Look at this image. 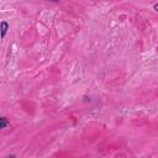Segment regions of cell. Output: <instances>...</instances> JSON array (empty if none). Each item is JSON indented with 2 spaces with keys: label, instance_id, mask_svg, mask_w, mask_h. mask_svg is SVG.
Wrapping results in <instances>:
<instances>
[{
  "label": "cell",
  "instance_id": "6da1fadb",
  "mask_svg": "<svg viewBox=\"0 0 158 158\" xmlns=\"http://www.w3.org/2000/svg\"><path fill=\"white\" fill-rule=\"evenodd\" d=\"M7 30H9V23L6 21H1V38L5 37Z\"/></svg>",
  "mask_w": 158,
  "mask_h": 158
},
{
  "label": "cell",
  "instance_id": "7a4b0ae2",
  "mask_svg": "<svg viewBox=\"0 0 158 158\" xmlns=\"http://www.w3.org/2000/svg\"><path fill=\"white\" fill-rule=\"evenodd\" d=\"M7 125H9L7 118H6L5 116L0 117V128H6V126H7Z\"/></svg>",
  "mask_w": 158,
  "mask_h": 158
},
{
  "label": "cell",
  "instance_id": "3957f363",
  "mask_svg": "<svg viewBox=\"0 0 158 158\" xmlns=\"http://www.w3.org/2000/svg\"><path fill=\"white\" fill-rule=\"evenodd\" d=\"M153 10H154V11H157V12H158V2H157V4H154V5H153Z\"/></svg>",
  "mask_w": 158,
  "mask_h": 158
}]
</instances>
